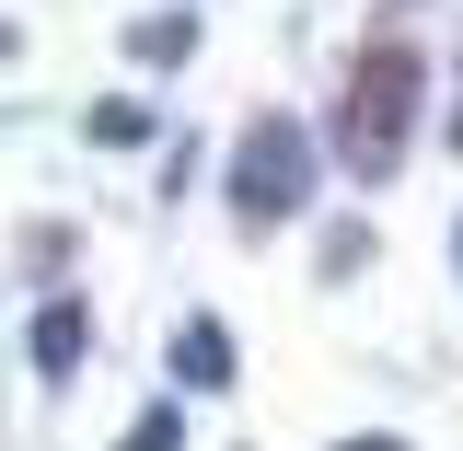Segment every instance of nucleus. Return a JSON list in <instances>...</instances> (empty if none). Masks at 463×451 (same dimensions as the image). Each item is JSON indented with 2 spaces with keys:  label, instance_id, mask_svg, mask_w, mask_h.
Wrapping results in <instances>:
<instances>
[{
  "label": "nucleus",
  "instance_id": "1",
  "mask_svg": "<svg viewBox=\"0 0 463 451\" xmlns=\"http://www.w3.org/2000/svg\"><path fill=\"white\" fill-rule=\"evenodd\" d=\"M417 105H429L417 47H371V70L347 81V163H359V174H394L405 139H417Z\"/></svg>",
  "mask_w": 463,
  "mask_h": 451
},
{
  "label": "nucleus",
  "instance_id": "2",
  "mask_svg": "<svg viewBox=\"0 0 463 451\" xmlns=\"http://www.w3.org/2000/svg\"><path fill=\"white\" fill-rule=\"evenodd\" d=\"M232 209L243 221H301L313 209V139L289 116H255L243 151H232Z\"/></svg>",
  "mask_w": 463,
  "mask_h": 451
},
{
  "label": "nucleus",
  "instance_id": "3",
  "mask_svg": "<svg viewBox=\"0 0 463 451\" xmlns=\"http://www.w3.org/2000/svg\"><path fill=\"white\" fill-rule=\"evenodd\" d=\"M174 382L221 394V382H232V324H209V313H197V324H174Z\"/></svg>",
  "mask_w": 463,
  "mask_h": 451
},
{
  "label": "nucleus",
  "instance_id": "4",
  "mask_svg": "<svg viewBox=\"0 0 463 451\" xmlns=\"http://www.w3.org/2000/svg\"><path fill=\"white\" fill-rule=\"evenodd\" d=\"M128 58H139V70H185V58H197V12H151V23L128 35Z\"/></svg>",
  "mask_w": 463,
  "mask_h": 451
},
{
  "label": "nucleus",
  "instance_id": "5",
  "mask_svg": "<svg viewBox=\"0 0 463 451\" xmlns=\"http://www.w3.org/2000/svg\"><path fill=\"white\" fill-rule=\"evenodd\" d=\"M81 359V301H47L35 313V371H70Z\"/></svg>",
  "mask_w": 463,
  "mask_h": 451
},
{
  "label": "nucleus",
  "instance_id": "6",
  "mask_svg": "<svg viewBox=\"0 0 463 451\" xmlns=\"http://www.w3.org/2000/svg\"><path fill=\"white\" fill-rule=\"evenodd\" d=\"M174 440H185V417H174V405H151V417H139V428H128L116 451H174Z\"/></svg>",
  "mask_w": 463,
  "mask_h": 451
},
{
  "label": "nucleus",
  "instance_id": "7",
  "mask_svg": "<svg viewBox=\"0 0 463 451\" xmlns=\"http://www.w3.org/2000/svg\"><path fill=\"white\" fill-rule=\"evenodd\" d=\"M93 139H116V151H128V139H151V116H139V105H93Z\"/></svg>",
  "mask_w": 463,
  "mask_h": 451
},
{
  "label": "nucleus",
  "instance_id": "8",
  "mask_svg": "<svg viewBox=\"0 0 463 451\" xmlns=\"http://www.w3.org/2000/svg\"><path fill=\"white\" fill-rule=\"evenodd\" d=\"M336 451H405V440H336Z\"/></svg>",
  "mask_w": 463,
  "mask_h": 451
},
{
  "label": "nucleus",
  "instance_id": "9",
  "mask_svg": "<svg viewBox=\"0 0 463 451\" xmlns=\"http://www.w3.org/2000/svg\"><path fill=\"white\" fill-rule=\"evenodd\" d=\"M452 267H463V231H452Z\"/></svg>",
  "mask_w": 463,
  "mask_h": 451
}]
</instances>
